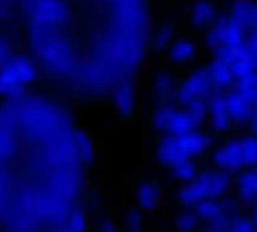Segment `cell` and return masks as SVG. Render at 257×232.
Here are the masks:
<instances>
[{"instance_id":"6da1fadb","label":"cell","mask_w":257,"mask_h":232,"mask_svg":"<svg viewBox=\"0 0 257 232\" xmlns=\"http://www.w3.org/2000/svg\"><path fill=\"white\" fill-rule=\"evenodd\" d=\"M227 190V179L222 174L203 175L194 183L185 187L180 192L179 200L185 206L197 208L198 205L208 200H217Z\"/></svg>"},{"instance_id":"7a4b0ae2","label":"cell","mask_w":257,"mask_h":232,"mask_svg":"<svg viewBox=\"0 0 257 232\" xmlns=\"http://www.w3.org/2000/svg\"><path fill=\"white\" fill-rule=\"evenodd\" d=\"M161 202V190L153 183H145L137 190V205L144 211H153Z\"/></svg>"},{"instance_id":"3957f363","label":"cell","mask_w":257,"mask_h":232,"mask_svg":"<svg viewBox=\"0 0 257 232\" xmlns=\"http://www.w3.org/2000/svg\"><path fill=\"white\" fill-rule=\"evenodd\" d=\"M173 222H175L176 229L179 232H197L200 219L195 210H184L176 215Z\"/></svg>"},{"instance_id":"277c9868","label":"cell","mask_w":257,"mask_h":232,"mask_svg":"<svg viewBox=\"0 0 257 232\" xmlns=\"http://www.w3.org/2000/svg\"><path fill=\"white\" fill-rule=\"evenodd\" d=\"M144 222L141 209H131L124 217V228L127 232H140L143 229Z\"/></svg>"},{"instance_id":"5b68a950","label":"cell","mask_w":257,"mask_h":232,"mask_svg":"<svg viewBox=\"0 0 257 232\" xmlns=\"http://www.w3.org/2000/svg\"><path fill=\"white\" fill-rule=\"evenodd\" d=\"M176 175L182 180H191L194 177V168L190 162L186 160V161H182L180 164L176 165Z\"/></svg>"},{"instance_id":"8992f818","label":"cell","mask_w":257,"mask_h":232,"mask_svg":"<svg viewBox=\"0 0 257 232\" xmlns=\"http://www.w3.org/2000/svg\"><path fill=\"white\" fill-rule=\"evenodd\" d=\"M132 94H131L130 90L127 87L119 90L118 92V105L119 109L123 110V112H130L132 109Z\"/></svg>"},{"instance_id":"52a82bcc","label":"cell","mask_w":257,"mask_h":232,"mask_svg":"<svg viewBox=\"0 0 257 232\" xmlns=\"http://www.w3.org/2000/svg\"><path fill=\"white\" fill-rule=\"evenodd\" d=\"M191 52H193V48L190 47V44H177L173 49V57L177 58L179 61H182V60L190 57Z\"/></svg>"},{"instance_id":"ba28073f","label":"cell","mask_w":257,"mask_h":232,"mask_svg":"<svg viewBox=\"0 0 257 232\" xmlns=\"http://www.w3.org/2000/svg\"><path fill=\"white\" fill-rule=\"evenodd\" d=\"M101 232H120V231H119V229L116 228L111 222L105 220V222H102V224H101Z\"/></svg>"},{"instance_id":"9c48e42d","label":"cell","mask_w":257,"mask_h":232,"mask_svg":"<svg viewBox=\"0 0 257 232\" xmlns=\"http://www.w3.org/2000/svg\"><path fill=\"white\" fill-rule=\"evenodd\" d=\"M53 232H74V231L71 228H70L69 226H67L66 223H65V224L60 226V227H58V228L53 229Z\"/></svg>"},{"instance_id":"30bf717a","label":"cell","mask_w":257,"mask_h":232,"mask_svg":"<svg viewBox=\"0 0 257 232\" xmlns=\"http://www.w3.org/2000/svg\"><path fill=\"white\" fill-rule=\"evenodd\" d=\"M253 222H254V224H256V226H257V208H256V210H254V215H253Z\"/></svg>"}]
</instances>
